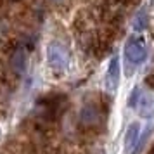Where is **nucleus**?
<instances>
[{"label":"nucleus","mask_w":154,"mask_h":154,"mask_svg":"<svg viewBox=\"0 0 154 154\" xmlns=\"http://www.w3.org/2000/svg\"><path fill=\"white\" fill-rule=\"evenodd\" d=\"M125 57L132 64H140L146 61L147 57V47L142 36L133 35L128 38V42L125 45Z\"/></svg>","instance_id":"nucleus-1"},{"label":"nucleus","mask_w":154,"mask_h":154,"mask_svg":"<svg viewBox=\"0 0 154 154\" xmlns=\"http://www.w3.org/2000/svg\"><path fill=\"white\" fill-rule=\"evenodd\" d=\"M47 61H49L50 68L56 71H64L69 64V56L68 50L64 49L61 43L52 42L47 47Z\"/></svg>","instance_id":"nucleus-2"},{"label":"nucleus","mask_w":154,"mask_h":154,"mask_svg":"<svg viewBox=\"0 0 154 154\" xmlns=\"http://www.w3.org/2000/svg\"><path fill=\"white\" fill-rule=\"evenodd\" d=\"M119 82V59L116 56L111 59V63L107 66V73H106V85L109 90H116Z\"/></svg>","instance_id":"nucleus-3"},{"label":"nucleus","mask_w":154,"mask_h":154,"mask_svg":"<svg viewBox=\"0 0 154 154\" xmlns=\"http://www.w3.org/2000/svg\"><path fill=\"white\" fill-rule=\"evenodd\" d=\"M139 137H140V125L139 123H132L128 126L125 135V151L128 154H133L135 147H137V142H139Z\"/></svg>","instance_id":"nucleus-4"},{"label":"nucleus","mask_w":154,"mask_h":154,"mask_svg":"<svg viewBox=\"0 0 154 154\" xmlns=\"http://www.w3.org/2000/svg\"><path fill=\"white\" fill-rule=\"evenodd\" d=\"M146 26H147V14H146V11H140L139 14L135 16V19H133V28L144 29Z\"/></svg>","instance_id":"nucleus-5"},{"label":"nucleus","mask_w":154,"mask_h":154,"mask_svg":"<svg viewBox=\"0 0 154 154\" xmlns=\"http://www.w3.org/2000/svg\"><path fill=\"white\" fill-rule=\"evenodd\" d=\"M12 68H14L17 73H21L24 69V56H23V52H17L14 57H12Z\"/></svg>","instance_id":"nucleus-6"},{"label":"nucleus","mask_w":154,"mask_h":154,"mask_svg":"<svg viewBox=\"0 0 154 154\" xmlns=\"http://www.w3.org/2000/svg\"><path fill=\"white\" fill-rule=\"evenodd\" d=\"M140 99H142V92H140V88H133L132 95H130V100H128L130 107H137L139 102H140Z\"/></svg>","instance_id":"nucleus-7"},{"label":"nucleus","mask_w":154,"mask_h":154,"mask_svg":"<svg viewBox=\"0 0 154 154\" xmlns=\"http://www.w3.org/2000/svg\"><path fill=\"white\" fill-rule=\"evenodd\" d=\"M146 83H147V85H149V87H151V88L154 90V69H152V73H151V75H149V76L146 78Z\"/></svg>","instance_id":"nucleus-8"}]
</instances>
